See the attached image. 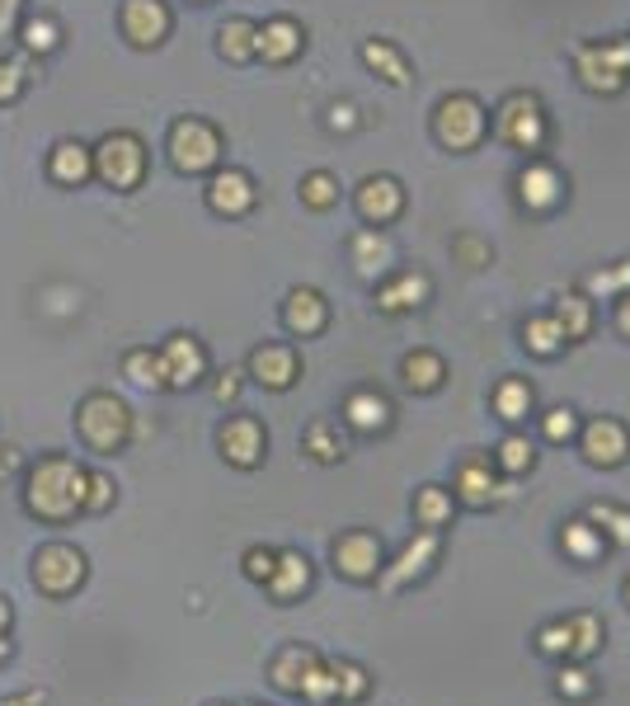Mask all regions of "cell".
I'll return each instance as SVG.
<instances>
[{"mask_svg":"<svg viewBox=\"0 0 630 706\" xmlns=\"http://www.w3.org/2000/svg\"><path fill=\"white\" fill-rule=\"evenodd\" d=\"M24 508L43 523H67L85 514V466H75L62 453H48L24 476Z\"/></svg>","mask_w":630,"mask_h":706,"instance_id":"cell-1","label":"cell"},{"mask_svg":"<svg viewBox=\"0 0 630 706\" xmlns=\"http://www.w3.org/2000/svg\"><path fill=\"white\" fill-rule=\"evenodd\" d=\"M75 434H81V443L90 447V453L113 457L132 434V415H128L123 401L109 396V391H90V396L75 405Z\"/></svg>","mask_w":630,"mask_h":706,"instance_id":"cell-2","label":"cell"},{"mask_svg":"<svg viewBox=\"0 0 630 706\" xmlns=\"http://www.w3.org/2000/svg\"><path fill=\"white\" fill-rule=\"evenodd\" d=\"M575 71L583 90L593 94H621L630 81V38H607V43H583L575 57Z\"/></svg>","mask_w":630,"mask_h":706,"instance_id":"cell-3","label":"cell"},{"mask_svg":"<svg viewBox=\"0 0 630 706\" xmlns=\"http://www.w3.org/2000/svg\"><path fill=\"white\" fill-rule=\"evenodd\" d=\"M33 588L48 598H71L85 584V552L71 542H48L33 552Z\"/></svg>","mask_w":630,"mask_h":706,"instance_id":"cell-4","label":"cell"},{"mask_svg":"<svg viewBox=\"0 0 630 706\" xmlns=\"http://www.w3.org/2000/svg\"><path fill=\"white\" fill-rule=\"evenodd\" d=\"M94 174L109 184V189H136L146 174V147L136 132H109L100 147H94Z\"/></svg>","mask_w":630,"mask_h":706,"instance_id":"cell-5","label":"cell"},{"mask_svg":"<svg viewBox=\"0 0 630 706\" xmlns=\"http://www.w3.org/2000/svg\"><path fill=\"white\" fill-rule=\"evenodd\" d=\"M485 128H489V118H485V104L476 100V94H447V100L438 104V113H433V132H438V142L447 151L480 147Z\"/></svg>","mask_w":630,"mask_h":706,"instance_id":"cell-6","label":"cell"},{"mask_svg":"<svg viewBox=\"0 0 630 706\" xmlns=\"http://www.w3.org/2000/svg\"><path fill=\"white\" fill-rule=\"evenodd\" d=\"M222 161V137L203 118H180L170 128V165L180 174H203Z\"/></svg>","mask_w":630,"mask_h":706,"instance_id":"cell-7","label":"cell"},{"mask_svg":"<svg viewBox=\"0 0 630 706\" xmlns=\"http://www.w3.org/2000/svg\"><path fill=\"white\" fill-rule=\"evenodd\" d=\"M495 137L518 151H541L546 142V113L537 94H508V100L495 109Z\"/></svg>","mask_w":630,"mask_h":706,"instance_id":"cell-8","label":"cell"},{"mask_svg":"<svg viewBox=\"0 0 630 706\" xmlns=\"http://www.w3.org/2000/svg\"><path fill=\"white\" fill-rule=\"evenodd\" d=\"M334 571L353 584H372L382 579L386 571V552H382V537L377 533H363V527H353V533L334 537Z\"/></svg>","mask_w":630,"mask_h":706,"instance_id":"cell-9","label":"cell"},{"mask_svg":"<svg viewBox=\"0 0 630 706\" xmlns=\"http://www.w3.org/2000/svg\"><path fill=\"white\" fill-rule=\"evenodd\" d=\"M438 546H443V527H419V533L405 542V552L396 556V565H386V571H382V594H400L409 579L428 575V565H433V556H438Z\"/></svg>","mask_w":630,"mask_h":706,"instance_id":"cell-10","label":"cell"},{"mask_svg":"<svg viewBox=\"0 0 630 706\" xmlns=\"http://www.w3.org/2000/svg\"><path fill=\"white\" fill-rule=\"evenodd\" d=\"M216 443H222V457L231 462V466H241V471H250V466H260L264 462V424L254 420V415H231L226 424H222V434H216Z\"/></svg>","mask_w":630,"mask_h":706,"instance_id":"cell-11","label":"cell"},{"mask_svg":"<svg viewBox=\"0 0 630 706\" xmlns=\"http://www.w3.org/2000/svg\"><path fill=\"white\" fill-rule=\"evenodd\" d=\"M161 363H165V386H193V382H203V372H207V349L193 340V335H170L161 344Z\"/></svg>","mask_w":630,"mask_h":706,"instance_id":"cell-12","label":"cell"},{"mask_svg":"<svg viewBox=\"0 0 630 706\" xmlns=\"http://www.w3.org/2000/svg\"><path fill=\"white\" fill-rule=\"evenodd\" d=\"M499 500V476H495V457L470 453L457 466V504L466 508H489Z\"/></svg>","mask_w":630,"mask_h":706,"instance_id":"cell-13","label":"cell"},{"mask_svg":"<svg viewBox=\"0 0 630 706\" xmlns=\"http://www.w3.org/2000/svg\"><path fill=\"white\" fill-rule=\"evenodd\" d=\"M118 19H123L128 43H136V48H155L170 33L165 0H123V14H118Z\"/></svg>","mask_w":630,"mask_h":706,"instance_id":"cell-14","label":"cell"},{"mask_svg":"<svg viewBox=\"0 0 630 706\" xmlns=\"http://www.w3.org/2000/svg\"><path fill=\"white\" fill-rule=\"evenodd\" d=\"M400 208H405V189L390 180V174H367V180L358 184V212H363V222L386 226V222L400 218Z\"/></svg>","mask_w":630,"mask_h":706,"instance_id":"cell-15","label":"cell"},{"mask_svg":"<svg viewBox=\"0 0 630 706\" xmlns=\"http://www.w3.org/2000/svg\"><path fill=\"white\" fill-rule=\"evenodd\" d=\"M583 457L593 466H621L630 457V434L621 420H593L583 428Z\"/></svg>","mask_w":630,"mask_h":706,"instance_id":"cell-16","label":"cell"},{"mask_svg":"<svg viewBox=\"0 0 630 706\" xmlns=\"http://www.w3.org/2000/svg\"><path fill=\"white\" fill-rule=\"evenodd\" d=\"M518 199L531 208V212H550L560 199H565V180L556 165L546 161H527L522 174H518Z\"/></svg>","mask_w":630,"mask_h":706,"instance_id":"cell-17","label":"cell"},{"mask_svg":"<svg viewBox=\"0 0 630 706\" xmlns=\"http://www.w3.org/2000/svg\"><path fill=\"white\" fill-rule=\"evenodd\" d=\"M207 208L222 212V218H241L254 208V180L245 170H216L207 184Z\"/></svg>","mask_w":630,"mask_h":706,"instance_id":"cell-18","label":"cell"},{"mask_svg":"<svg viewBox=\"0 0 630 706\" xmlns=\"http://www.w3.org/2000/svg\"><path fill=\"white\" fill-rule=\"evenodd\" d=\"M250 377L268 386V391H287L292 382H297V353H292L287 344H260L250 353Z\"/></svg>","mask_w":630,"mask_h":706,"instance_id":"cell-19","label":"cell"},{"mask_svg":"<svg viewBox=\"0 0 630 706\" xmlns=\"http://www.w3.org/2000/svg\"><path fill=\"white\" fill-rule=\"evenodd\" d=\"M325 321H329V306H325V297H321L315 288H292V292H287L283 325L292 330V335L311 340V335H321V330H325Z\"/></svg>","mask_w":630,"mask_h":706,"instance_id":"cell-20","label":"cell"},{"mask_svg":"<svg viewBox=\"0 0 630 706\" xmlns=\"http://www.w3.org/2000/svg\"><path fill=\"white\" fill-rule=\"evenodd\" d=\"M48 174H52L57 184H67V189H81L90 174H94V151L67 137V142H57V147H52V155H48Z\"/></svg>","mask_w":630,"mask_h":706,"instance_id":"cell-21","label":"cell"},{"mask_svg":"<svg viewBox=\"0 0 630 706\" xmlns=\"http://www.w3.org/2000/svg\"><path fill=\"white\" fill-rule=\"evenodd\" d=\"M424 302H428V279H424L419 269H405L390 283L377 288V306L386 311V316H400V311H415Z\"/></svg>","mask_w":630,"mask_h":706,"instance_id":"cell-22","label":"cell"},{"mask_svg":"<svg viewBox=\"0 0 630 706\" xmlns=\"http://www.w3.org/2000/svg\"><path fill=\"white\" fill-rule=\"evenodd\" d=\"M302 52V29L292 24V19H268L254 33V57H264V62H292V57Z\"/></svg>","mask_w":630,"mask_h":706,"instance_id":"cell-23","label":"cell"},{"mask_svg":"<svg viewBox=\"0 0 630 706\" xmlns=\"http://www.w3.org/2000/svg\"><path fill=\"white\" fill-rule=\"evenodd\" d=\"M306 588H311V561L302 552H278V565H273V575H268V594L278 603H292V598H302Z\"/></svg>","mask_w":630,"mask_h":706,"instance_id":"cell-24","label":"cell"},{"mask_svg":"<svg viewBox=\"0 0 630 706\" xmlns=\"http://www.w3.org/2000/svg\"><path fill=\"white\" fill-rule=\"evenodd\" d=\"M344 424L358 428V434H382L390 424V401L377 396V391H353L344 401Z\"/></svg>","mask_w":630,"mask_h":706,"instance_id":"cell-25","label":"cell"},{"mask_svg":"<svg viewBox=\"0 0 630 706\" xmlns=\"http://www.w3.org/2000/svg\"><path fill=\"white\" fill-rule=\"evenodd\" d=\"M321 664V655L315 650H306V645H287V650H278V659H273V669H268V678H273V688L278 693H297L302 697V683H306V674Z\"/></svg>","mask_w":630,"mask_h":706,"instance_id":"cell-26","label":"cell"},{"mask_svg":"<svg viewBox=\"0 0 630 706\" xmlns=\"http://www.w3.org/2000/svg\"><path fill=\"white\" fill-rule=\"evenodd\" d=\"M363 62L377 71L382 81H390V85H409V62L400 57L396 43H386V38H367V43H363Z\"/></svg>","mask_w":630,"mask_h":706,"instance_id":"cell-27","label":"cell"},{"mask_svg":"<svg viewBox=\"0 0 630 706\" xmlns=\"http://www.w3.org/2000/svg\"><path fill=\"white\" fill-rule=\"evenodd\" d=\"M353 264H358L363 279H372V273H382V269L390 264V241H386L382 226L353 235Z\"/></svg>","mask_w":630,"mask_h":706,"instance_id":"cell-28","label":"cell"},{"mask_svg":"<svg viewBox=\"0 0 630 706\" xmlns=\"http://www.w3.org/2000/svg\"><path fill=\"white\" fill-rule=\"evenodd\" d=\"M522 340H527V349L537 353V359H556V353L569 344V340H565V325H560L556 316H531V321L522 325Z\"/></svg>","mask_w":630,"mask_h":706,"instance_id":"cell-29","label":"cell"},{"mask_svg":"<svg viewBox=\"0 0 630 706\" xmlns=\"http://www.w3.org/2000/svg\"><path fill=\"white\" fill-rule=\"evenodd\" d=\"M19 43H24V52H33V57H48V52H57V43H62V29H57L52 14H29L24 24H19Z\"/></svg>","mask_w":630,"mask_h":706,"instance_id":"cell-30","label":"cell"},{"mask_svg":"<svg viewBox=\"0 0 630 706\" xmlns=\"http://www.w3.org/2000/svg\"><path fill=\"white\" fill-rule=\"evenodd\" d=\"M123 372H128V382H136V386H151V391H161V386H165L161 349H132L128 359H123Z\"/></svg>","mask_w":630,"mask_h":706,"instance_id":"cell-31","label":"cell"},{"mask_svg":"<svg viewBox=\"0 0 630 706\" xmlns=\"http://www.w3.org/2000/svg\"><path fill=\"white\" fill-rule=\"evenodd\" d=\"M451 508H457V495L451 490H438V485H424L415 495V518L419 527H443L451 518Z\"/></svg>","mask_w":630,"mask_h":706,"instance_id":"cell-32","label":"cell"},{"mask_svg":"<svg viewBox=\"0 0 630 706\" xmlns=\"http://www.w3.org/2000/svg\"><path fill=\"white\" fill-rule=\"evenodd\" d=\"M443 377H447V367H443L438 353L415 349V353L405 359V382L415 386V391H438V386H443Z\"/></svg>","mask_w":630,"mask_h":706,"instance_id":"cell-33","label":"cell"},{"mask_svg":"<svg viewBox=\"0 0 630 706\" xmlns=\"http://www.w3.org/2000/svg\"><path fill=\"white\" fill-rule=\"evenodd\" d=\"M254 33H260V24H250V19H226L222 24V57L226 62H250L254 57Z\"/></svg>","mask_w":630,"mask_h":706,"instance_id":"cell-34","label":"cell"},{"mask_svg":"<svg viewBox=\"0 0 630 706\" xmlns=\"http://www.w3.org/2000/svg\"><path fill=\"white\" fill-rule=\"evenodd\" d=\"M495 405H499V420L508 424H522L531 415V382L522 377H508L499 391H495Z\"/></svg>","mask_w":630,"mask_h":706,"instance_id":"cell-35","label":"cell"},{"mask_svg":"<svg viewBox=\"0 0 630 706\" xmlns=\"http://www.w3.org/2000/svg\"><path fill=\"white\" fill-rule=\"evenodd\" d=\"M556 321L565 325V340H583L588 325H593V302L579 297V292H569V297H560V306H556Z\"/></svg>","mask_w":630,"mask_h":706,"instance_id":"cell-36","label":"cell"},{"mask_svg":"<svg viewBox=\"0 0 630 706\" xmlns=\"http://www.w3.org/2000/svg\"><path fill=\"white\" fill-rule=\"evenodd\" d=\"M531 462H537V447H531L527 434H508L495 453V466L508 471V476H522V471H531Z\"/></svg>","mask_w":630,"mask_h":706,"instance_id":"cell-37","label":"cell"},{"mask_svg":"<svg viewBox=\"0 0 630 706\" xmlns=\"http://www.w3.org/2000/svg\"><path fill=\"white\" fill-rule=\"evenodd\" d=\"M588 523L598 527L602 537H612L617 546H630V514L617 504H588Z\"/></svg>","mask_w":630,"mask_h":706,"instance_id":"cell-38","label":"cell"},{"mask_svg":"<svg viewBox=\"0 0 630 706\" xmlns=\"http://www.w3.org/2000/svg\"><path fill=\"white\" fill-rule=\"evenodd\" d=\"M306 453L315 462H339L344 457V438H339V428H334L329 420H315L306 428Z\"/></svg>","mask_w":630,"mask_h":706,"instance_id":"cell-39","label":"cell"},{"mask_svg":"<svg viewBox=\"0 0 630 706\" xmlns=\"http://www.w3.org/2000/svg\"><path fill=\"white\" fill-rule=\"evenodd\" d=\"M302 203L315 208V212L334 208V203H339V180H334L329 170H311L306 180H302Z\"/></svg>","mask_w":630,"mask_h":706,"instance_id":"cell-40","label":"cell"},{"mask_svg":"<svg viewBox=\"0 0 630 706\" xmlns=\"http://www.w3.org/2000/svg\"><path fill=\"white\" fill-rule=\"evenodd\" d=\"M329 674H334V697H339V702H363L367 688H372L367 674L358 669V664H348V659H334Z\"/></svg>","mask_w":630,"mask_h":706,"instance_id":"cell-41","label":"cell"},{"mask_svg":"<svg viewBox=\"0 0 630 706\" xmlns=\"http://www.w3.org/2000/svg\"><path fill=\"white\" fill-rule=\"evenodd\" d=\"M565 552L569 556H579V561H593L598 552H602V533L588 518H579V523H565Z\"/></svg>","mask_w":630,"mask_h":706,"instance_id":"cell-42","label":"cell"},{"mask_svg":"<svg viewBox=\"0 0 630 706\" xmlns=\"http://www.w3.org/2000/svg\"><path fill=\"white\" fill-rule=\"evenodd\" d=\"M569 626H575V655H569V659L598 655V645H602V626H598V617L579 613V617H569Z\"/></svg>","mask_w":630,"mask_h":706,"instance_id":"cell-43","label":"cell"},{"mask_svg":"<svg viewBox=\"0 0 630 706\" xmlns=\"http://www.w3.org/2000/svg\"><path fill=\"white\" fill-rule=\"evenodd\" d=\"M537 650L541 655H575V626L569 622H556V626H541V636H537Z\"/></svg>","mask_w":630,"mask_h":706,"instance_id":"cell-44","label":"cell"},{"mask_svg":"<svg viewBox=\"0 0 630 706\" xmlns=\"http://www.w3.org/2000/svg\"><path fill=\"white\" fill-rule=\"evenodd\" d=\"M541 434L550 443H565V438H575L579 434V420H575V410L569 405H556V410H546V420H541Z\"/></svg>","mask_w":630,"mask_h":706,"instance_id":"cell-45","label":"cell"},{"mask_svg":"<svg viewBox=\"0 0 630 706\" xmlns=\"http://www.w3.org/2000/svg\"><path fill=\"white\" fill-rule=\"evenodd\" d=\"M24 62L19 57H0V104H14L19 94H24Z\"/></svg>","mask_w":630,"mask_h":706,"instance_id":"cell-46","label":"cell"},{"mask_svg":"<svg viewBox=\"0 0 630 706\" xmlns=\"http://www.w3.org/2000/svg\"><path fill=\"white\" fill-rule=\"evenodd\" d=\"M113 504V481L100 471H85V514H104Z\"/></svg>","mask_w":630,"mask_h":706,"instance_id":"cell-47","label":"cell"},{"mask_svg":"<svg viewBox=\"0 0 630 706\" xmlns=\"http://www.w3.org/2000/svg\"><path fill=\"white\" fill-rule=\"evenodd\" d=\"M273 565H278V552H268V546H250V552H245V575L254 584H268Z\"/></svg>","mask_w":630,"mask_h":706,"instance_id":"cell-48","label":"cell"},{"mask_svg":"<svg viewBox=\"0 0 630 706\" xmlns=\"http://www.w3.org/2000/svg\"><path fill=\"white\" fill-rule=\"evenodd\" d=\"M588 288H593V292H626L630 288V260L617 264V269H598L593 279H588Z\"/></svg>","mask_w":630,"mask_h":706,"instance_id":"cell-49","label":"cell"},{"mask_svg":"<svg viewBox=\"0 0 630 706\" xmlns=\"http://www.w3.org/2000/svg\"><path fill=\"white\" fill-rule=\"evenodd\" d=\"M241 377H245V372L241 367H231V372H222V377H216V386H212V396L216 401H235V396H241Z\"/></svg>","mask_w":630,"mask_h":706,"instance_id":"cell-50","label":"cell"},{"mask_svg":"<svg viewBox=\"0 0 630 706\" xmlns=\"http://www.w3.org/2000/svg\"><path fill=\"white\" fill-rule=\"evenodd\" d=\"M560 693H569V697H588V693H593V683H588L583 669H560Z\"/></svg>","mask_w":630,"mask_h":706,"instance_id":"cell-51","label":"cell"},{"mask_svg":"<svg viewBox=\"0 0 630 706\" xmlns=\"http://www.w3.org/2000/svg\"><path fill=\"white\" fill-rule=\"evenodd\" d=\"M353 123H358V118H353V104H334V109H329V128H334V132H348Z\"/></svg>","mask_w":630,"mask_h":706,"instance_id":"cell-52","label":"cell"},{"mask_svg":"<svg viewBox=\"0 0 630 706\" xmlns=\"http://www.w3.org/2000/svg\"><path fill=\"white\" fill-rule=\"evenodd\" d=\"M0 706H48V693L43 688H29V693H19V697H6Z\"/></svg>","mask_w":630,"mask_h":706,"instance_id":"cell-53","label":"cell"},{"mask_svg":"<svg viewBox=\"0 0 630 706\" xmlns=\"http://www.w3.org/2000/svg\"><path fill=\"white\" fill-rule=\"evenodd\" d=\"M19 6H24V0H0V33H10V24H14Z\"/></svg>","mask_w":630,"mask_h":706,"instance_id":"cell-54","label":"cell"},{"mask_svg":"<svg viewBox=\"0 0 630 706\" xmlns=\"http://www.w3.org/2000/svg\"><path fill=\"white\" fill-rule=\"evenodd\" d=\"M617 330H621V335L630 340V292H626V297L617 302Z\"/></svg>","mask_w":630,"mask_h":706,"instance_id":"cell-55","label":"cell"},{"mask_svg":"<svg viewBox=\"0 0 630 706\" xmlns=\"http://www.w3.org/2000/svg\"><path fill=\"white\" fill-rule=\"evenodd\" d=\"M19 466V457H14V447H0V476H10V471Z\"/></svg>","mask_w":630,"mask_h":706,"instance_id":"cell-56","label":"cell"},{"mask_svg":"<svg viewBox=\"0 0 630 706\" xmlns=\"http://www.w3.org/2000/svg\"><path fill=\"white\" fill-rule=\"evenodd\" d=\"M10 650H14V645H10V632L0 626V659H10Z\"/></svg>","mask_w":630,"mask_h":706,"instance_id":"cell-57","label":"cell"},{"mask_svg":"<svg viewBox=\"0 0 630 706\" xmlns=\"http://www.w3.org/2000/svg\"><path fill=\"white\" fill-rule=\"evenodd\" d=\"M626 603H630V579H626Z\"/></svg>","mask_w":630,"mask_h":706,"instance_id":"cell-58","label":"cell"},{"mask_svg":"<svg viewBox=\"0 0 630 706\" xmlns=\"http://www.w3.org/2000/svg\"><path fill=\"white\" fill-rule=\"evenodd\" d=\"M212 706H222V702H212Z\"/></svg>","mask_w":630,"mask_h":706,"instance_id":"cell-59","label":"cell"},{"mask_svg":"<svg viewBox=\"0 0 630 706\" xmlns=\"http://www.w3.org/2000/svg\"><path fill=\"white\" fill-rule=\"evenodd\" d=\"M250 706H260V702H250Z\"/></svg>","mask_w":630,"mask_h":706,"instance_id":"cell-60","label":"cell"}]
</instances>
